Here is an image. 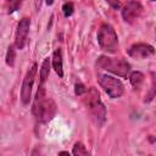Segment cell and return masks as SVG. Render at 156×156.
I'll return each instance as SVG.
<instances>
[{
    "label": "cell",
    "instance_id": "cell-1",
    "mask_svg": "<svg viewBox=\"0 0 156 156\" xmlns=\"http://www.w3.org/2000/svg\"><path fill=\"white\" fill-rule=\"evenodd\" d=\"M32 112L38 123H48L55 116L56 104L51 98L46 96L45 85L38 87V90L33 101V106H32Z\"/></svg>",
    "mask_w": 156,
    "mask_h": 156
},
{
    "label": "cell",
    "instance_id": "cell-2",
    "mask_svg": "<svg viewBox=\"0 0 156 156\" xmlns=\"http://www.w3.org/2000/svg\"><path fill=\"white\" fill-rule=\"evenodd\" d=\"M83 104L95 126L101 127L106 121V108L95 88H89L83 95Z\"/></svg>",
    "mask_w": 156,
    "mask_h": 156
},
{
    "label": "cell",
    "instance_id": "cell-3",
    "mask_svg": "<svg viewBox=\"0 0 156 156\" xmlns=\"http://www.w3.org/2000/svg\"><path fill=\"white\" fill-rule=\"evenodd\" d=\"M96 67L99 69L108 71L116 76L122 78H127L130 72V65L124 58L117 57H108V56H100L96 61Z\"/></svg>",
    "mask_w": 156,
    "mask_h": 156
},
{
    "label": "cell",
    "instance_id": "cell-4",
    "mask_svg": "<svg viewBox=\"0 0 156 156\" xmlns=\"http://www.w3.org/2000/svg\"><path fill=\"white\" fill-rule=\"evenodd\" d=\"M98 43L104 51L113 54L118 50V37L111 24H101V27L98 30Z\"/></svg>",
    "mask_w": 156,
    "mask_h": 156
},
{
    "label": "cell",
    "instance_id": "cell-5",
    "mask_svg": "<svg viewBox=\"0 0 156 156\" xmlns=\"http://www.w3.org/2000/svg\"><path fill=\"white\" fill-rule=\"evenodd\" d=\"M99 84L101 88L105 90V93L111 98V99H117L121 98L124 93V87L119 79H117L113 76H110L107 73H102L98 76Z\"/></svg>",
    "mask_w": 156,
    "mask_h": 156
},
{
    "label": "cell",
    "instance_id": "cell-6",
    "mask_svg": "<svg viewBox=\"0 0 156 156\" xmlns=\"http://www.w3.org/2000/svg\"><path fill=\"white\" fill-rule=\"evenodd\" d=\"M37 71H38V65L33 63L30 66V68H28V71L24 74V78L22 82V88H21V101L23 105H28L32 99V88L34 84Z\"/></svg>",
    "mask_w": 156,
    "mask_h": 156
},
{
    "label": "cell",
    "instance_id": "cell-7",
    "mask_svg": "<svg viewBox=\"0 0 156 156\" xmlns=\"http://www.w3.org/2000/svg\"><path fill=\"white\" fill-rule=\"evenodd\" d=\"M29 27H30V20L28 17H23L18 22L17 29H16V33H15V46H16V49L22 50L27 45Z\"/></svg>",
    "mask_w": 156,
    "mask_h": 156
},
{
    "label": "cell",
    "instance_id": "cell-8",
    "mask_svg": "<svg viewBox=\"0 0 156 156\" xmlns=\"http://www.w3.org/2000/svg\"><path fill=\"white\" fill-rule=\"evenodd\" d=\"M122 18L127 23H134L143 13V6L139 1L136 0H130L128 1L123 7H122Z\"/></svg>",
    "mask_w": 156,
    "mask_h": 156
},
{
    "label": "cell",
    "instance_id": "cell-9",
    "mask_svg": "<svg viewBox=\"0 0 156 156\" xmlns=\"http://www.w3.org/2000/svg\"><path fill=\"white\" fill-rule=\"evenodd\" d=\"M154 52H155L154 46L150 44H146V43H136V44H133L128 49V55L136 60L147 58L151 55H154Z\"/></svg>",
    "mask_w": 156,
    "mask_h": 156
},
{
    "label": "cell",
    "instance_id": "cell-10",
    "mask_svg": "<svg viewBox=\"0 0 156 156\" xmlns=\"http://www.w3.org/2000/svg\"><path fill=\"white\" fill-rule=\"evenodd\" d=\"M51 65L52 68L55 69L56 74L62 78L63 77V61H62V51L60 49H56L52 54V58H51Z\"/></svg>",
    "mask_w": 156,
    "mask_h": 156
},
{
    "label": "cell",
    "instance_id": "cell-11",
    "mask_svg": "<svg viewBox=\"0 0 156 156\" xmlns=\"http://www.w3.org/2000/svg\"><path fill=\"white\" fill-rule=\"evenodd\" d=\"M49 73H50V61H49V58H45L41 63V67H40L39 85H45V82L49 78Z\"/></svg>",
    "mask_w": 156,
    "mask_h": 156
},
{
    "label": "cell",
    "instance_id": "cell-12",
    "mask_svg": "<svg viewBox=\"0 0 156 156\" xmlns=\"http://www.w3.org/2000/svg\"><path fill=\"white\" fill-rule=\"evenodd\" d=\"M129 82L134 89H139L144 83V74L141 72H138V71L132 72L129 76Z\"/></svg>",
    "mask_w": 156,
    "mask_h": 156
},
{
    "label": "cell",
    "instance_id": "cell-13",
    "mask_svg": "<svg viewBox=\"0 0 156 156\" xmlns=\"http://www.w3.org/2000/svg\"><path fill=\"white\" fill-rule=\"evenodd\" d=\"M151 88L150 90L147 91V94L145 95V99H144V102H150L155 96H156V73L151 72Z\"/></svg>",
    "mask_w": 156,
    "mask_h": 156
},
{
    "label": "cell",
    "instance_id": "cell-14",
    "mask_svg": "<svg viewBox=\"0 0 156 156\" xmlns=\"http://www.w3.org/2000/svg\"><path fill=\"white\" fill-rule=\"evenodd\" d=\"M15 44L13 45H10L9 49H7V52H6V65L12 67L15 65V58H16V49H15Z\"/></svg>",
    "mask_w": 156,
    "mask_h": 156
},
{
    "label": "cell",
    "instance_id": "cell-15",
    "mask_svg": "<svg viewBox=\"0 0 156 156\" xmlns=\"http://www.w3.org/2000/svg\"><path fill=\"white\" fill-rule=\"evenodd\" d=\"M89 154L90 152L85 149V146L80 141L76 143L73 149H72V155H74V156H84V155H89Z\"/></svg>",
    "mask_w": 156,
    "mask_h": 156
},
{
    "label": "cell",
    "instance_id": "cell-16",
    "mask_svg": "<svg viewBox=\"0 0 156 156\" xmlns=\"http://www.w3.org/2000/svg\"><path fill=\"white\" fill-rule=\"evenodd\" d=\"M22 1H23V0H6V9H7V12H9V13H12V12L17 11V10L21 7Z\"/></svg>",
    "mask_w": 156,
    "mask_h": 156
},
{
    "label": "cell",
    "instance_id": "cell-17",
    "mask_svg": "<svg viewBox=\"0 0 156 156\" xmlns=\"http://www.w3.org/2000/svg\"><path fill=\"white\" fill-rule=\"evenodd\" d=\"M73 11H74V7H73V4L72 2H65L63 6H62V12L65 15V17H69L73 15Z\"/></svg>",
    "mask_w": 156,
    "mask_h": 156
},
{
    "label": "cell",
    "instance_id": "cell-18",
    "mask_svg": "<svg viewBox=\"0 0 156 156\" xmlns=\"http://www.w3.org/2000/svg\"><path fill=\"white\" fill-rule=\"evenodd\" d=\"M87 90L88 89L85 88V85L83 83H76V85H74V93H76L77 96H83Z\"/></svg>",
    "mask_w": 156,
    "mask_h": 156
},
{
    "label": "cell",
    "instance_id": "cell-19",
    "mask_svg": "<svg viewBox=\"0 0 156 156\" xmlns=\"http://www.w3.org/2000/svg\"><path fill=\"white\" fill-rule=\"evenodd\" d=\"M106 2L113 9V10H118L121 7V2L119 0H106Z\"/></svg>",
    "mask_w": 156,
    "mask_h": 156
},
{
    "label": "cell",
    "instance_id": "cell-20",
    "mask_svg": "<svg viewBox=\"0 0 156 156\" xmlns=\"http://www.w3.org/2000/svg\"><path fill=\"white\" fill-rule=\"evenodd\" d=\"M41 2H43V0H34V4H35V10H37V12H39V11H40V7H41Z\"/></svg>",
    "mask_w": 156,
    "mask_h": 156
},
{
    "label": "cell",
    "instance_id": "cell-21",
    "mask_svg": "<svg viewBox=\"0 0 156 156\" xmlns=\"http://www.w3.org/2000/svg\"><path fill=\"white\" fill-rule=\"evenodd\" d=\"M58 155H69V152L68 151H61V152H58Z\"/></svg>",
    "mask_w": 156,
    "mask_h": 156
},
{
    "label": "cell",
    "instance_id": "cell-22",
    "mask_svg": "<svg viewBox=\"0 0 156 156\" xmlns=\"http://www.w3.org/2000/svg\"><path fill=\"white\" fill-rule=\"evenodd\" d=\"M54 0H46V5H52Z\"/></svg>",
    "mask_w": 156,
    "mask_h": 156
},
{
    "label": "cell",
    "instance_id": "cell-23",
    "mask_svg": "<svg viewBox=\"0 0 156 156\" xmlns=\"http://www.w3.org/2000/svg\"><path fill=\"white\" fill-rule=\"evenodd\" d=\"M150 1H156V0H150Z\"/></svg>",
    "mask_w": 156,
    "mask_h": 156
}]
</instances>
